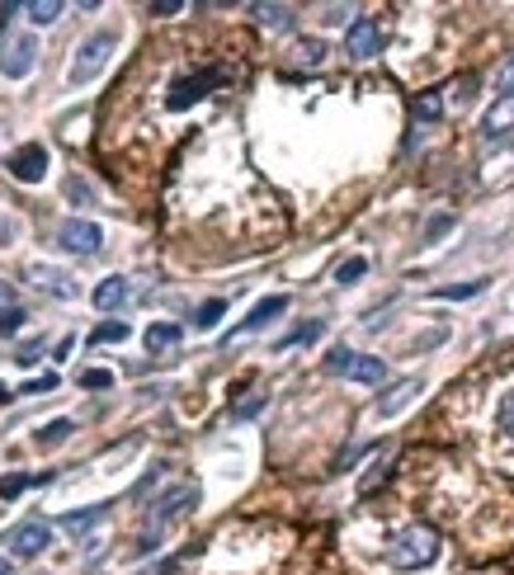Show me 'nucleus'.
<instances>
[{
	"mask_svg": "<svg viewBox=\"0 0 514 575\" xmlns=\"http://www.w3.org/2000/svg\"><path fill=\"white\" fill-rule=\"evenodd\" d=\"M14 571V556L10 552H0V575H10Z\"/></svg>",
	"mask_w": 514,
	"mask_h": 575,
	"instance_id": "36",
	"label": "nucleus"
},
{
	"mask_svg": "<svg viewBox=\"0 0 514 575\" xmlns=\"http://www.w3.org/2000/svg\"><path fill=\"white\" fill-rule=\"evenodd\" d=\"M185 5H179V0H156V5H151V14H156V20H171V14H179Z\"/></svg>",
	"mask_w": 514,
	"mask_h": 575,
	"instance_id": "34",
	"label": "nucleus"
},
{
	"mask_svg": "<svg viewBox=\"0 0 514 575\" xmlns=\"http://www.w3.org/2000/svg\"><path fill=\"white\" fill-rule=\"evenodd\" d=\"M226 81V71L222 67H203V71H194V75H179V81L171 85V95H165V109H175V114H185L189 104H199L208 90L222 85Z\"/></svg>",
	"mask_w": 514,
	"mask_h": 575,
	"instance_id": "4",
	"label": "nucleus"
},
{
	"mask_svg": "<svg viewBox=\"0 0 514 575\" xmlns=\"http://www.w3.org/2000/svg\"><path fill=\"white\" fill-rule=\"evenodd\" d=\"M71 430H75V425H71L67 415H62V420H48V425L34 434V444H38V448H57V444H67V438H71Z\"/></svg>",
	"mask_w": 514,
	"mask_h": 575,
	"instance_id": "18",
	"label": "nucleus"
},
{
	"mask_svg": "<svg viewBox=\"0 0 514 575\" xmlns=\"http://www.w3.org/2000/svg\"><path fill=\"white\" fill-rule=\"evenodd\" d=\"M444 340H448V330H444V326H440V330H430V336H420V340H416V344H411V350H416V354H420V350H434V344H444Z\"/></svg>",
	"mask_w": 514,
	"mask_h": 575,
	"instance_id": "30",
	"label": "nucleus"
},
{
	"mask_svg": "<svg viewBox=\"0 0 514 575\" xmlns=\"http://www.w3.org/2000/svg\"><path fill=\"white\" fill-rule=\"evenodd\" d=\"M48 542H52V528L48 524H43V519H24L10 533V556H14V562H34V556L48 552Z\"/></svg>",
	"mask_w": 514,
	"mask_h": 575,
	"instance_id": "8",
	"label": "nucleus"
},
{
	"mask_svg": "<svg viewBox=\"0 0 514 575\" xmlns=\"http://www.w3.org/2000/svg\"><path fill=\"white\" fill-rule=\"evenodd\" d=\"M250 14L260 20L265 28H289L293 24V10L289 5H250Z\"/></svg>",
	"mask_w": 514,
	"mask_h": 575,
	"instance_id": "19",
	"label": "nucleus"
},
{
	"mask_svg": "<svg viewBox=\"0 0 514 575\" xmlns=\"http://www.w3.org/2000/svg\"><path fill=\"white\" fill-rule=\"evenodd\" d=\"M104 514H109V505H90V509H71V514H62V528L67 533H85V528H95Z\"/></svg>",
	"mask_w": 514,
	"mask_h": 575,
	"instance_id": "17",
	"label": "nucleus"
},
{
	"mask_svg": "<svg viewBox=\"0 0 514 575\" xmlns=\"http://www.w3.org/2000/svg\"><path fill=\"white\" fill-rule=\"evenodd\" d=\"M383 556L392 571H425V566H434V556H440V538H434V528H425V524L397 528V533L383 542Z\"/></svg>",
	"mask_w": 514,
	"mask_h": 575,
	"instance_id": "1",
	"label": "nucleus"
},
{
	"mask_svg": "<svg viewBox=\"0 0 514 575\" xmlns=\"http://www.w3.org/2000/svg\"><path fill=\"white\" fill-rule=\"evenodd\" d=\"M495 90H501V95H514V57L501 67V75H495Z\"/></svg>",
	"mask_w": 514,
	"mask_h": 575,
	"instance_id": "31",
	"label": "nucleus"
},
{
	"mask_svg": "<svg viewBox=\"0 0 514 575\" xmlns=\"http://www.w3.org/2000/svg\"><path fill=\"white\" fill-rule=\"evenodd\" d=\"M222 316H226V302H222V297H213V302H203V307H199V316H194V326H199V330H213V326L222 321Z\"/></svg>",
	"mask_w": 514,
	"mask_h": 575,
	"instance_id": "25",
	"label": "nucleus"
},
{
	"mask_svg": "<svg viewBox=\"0 0 514 575\" xmlns=\"http://www.w3.org/2000/svg\"><path fill=\"white\" fill-rule=\"evenodd\" d=\"M52 387H57V373H43V377H34V383H24L20 391H28V397H48Z\"/></svg>",
	"mask_w": 514,
	"mask_h": 575,
	"instance_id": "28",
	"label": "nucleus"
},
{
	"mask_svg": "<svg viewBox=\"0 0 514 575\" xmlns=\"http://www.w3.org/2000/svg\"><path fill=\"white\" fill-rule=\"evenodd\" d=\"M283 312H289V297H283V293H274V297H260V302H255V307H250V316H246V321H241V326L232 330V340H241V336H250V330L269 326V321H274V316H283Z\"/></svg>",
	"mask_w": 514,
	"mask_h": 575,
	"instance_id": "12",
	"label": "nucleus"
},
{
	"mask_svg": "<svg viewBox=\"0 0 514 575\" xmlns=\"http://www.w3.org/2000/svg\"><path fill=\"white\" fill-rule=\"evenodd\" d=\"M194 505H199V486H175V491H165L161 501H156V509H151V519H147V528H142V538H138V556H147L151 548H161V533L165 528H175L179 519H189L194 514Z\"/></svg>",
	"mask_w": 514,
	"mask_h": 575,
	"instance_id": "2",
	"label": "nucleus"
},
{
	"mask_svg": "<svg viewBox=\"0 0 514 575\" xmlns=\"http://www.w3.org/2000/svg\"><path fill=\"white\" fill-rule=\"evenodd\" d=\"M81 387H95V391H100V387H114V373H104V368H85V373H81Z\"/></svg>",
	"mask_w": 514,
	"mask_h": 575,
	"instance_id": "29",
	"label": "nucleus"
},
{
	"mask_svg": "<svg viewBox=\"0 0 514 575\" xmlns=\"http://www.w3.org/2000/svg\"><path fill=\"white\" fill-rule=\"evenodd\" d=\"M34 62H38L34 38H14V43H10V52L0 57V71H5V81H24V75L34 71Z\"/></svg>",
	"mask_w": 514,
	"mask_h": 575,
	"instance_id": "11",
	"label": "nucleus"
},
{
	"mask_svg": "<svg viewBox=\"0 0 514 575\" xmlns=\"http://www.w3.org/2000/svg\"><path fill=\"white\" fill-rule=\"evenodd\" d=\"M440 114H444V99L434 95V90H430V95H420V99H416V124H434Z\"/></svg>",
	"mask_w": 514,
	"mask_h": 575,
	"instance_id": "26",
	"label": "nucleus"
},
{
	"mask_svg": "<svg viewBox=\"0 0 514 575\" xmlns=\"http://www.w3.org/2000/svg\"><path fill=\"white\" fill-rule=\"evenodd\" d=\"M344 52H350V57L383 52V24L369 20V14H359V20L350 24V34H344Z\"/></svg>",
	"mask_w": 514,
	"mask_h": 575,
	"instance_id": "10",
	"label": "nucleus"
},
{
	"mask_svg": "<svg viewBox=\"0 0 514 575\" xmlns=\"http://www.w3.org/2000/svg\"><path fill=\"white\" fill-rule=\"evenodd\" d=\"M364 274H369V260H364V255H354V260H344V265L336 269V283H340V288H350V283H359Z\"/></svg>",
	"mask_w": 514,
	"mask_h": 575,
	"instance_id": "23",
	"label": "nucleus"
},
{
	"mask_svg": "<svg viewBox=\"0 0 514 575\" xmlns=\"http://www.w3.org/2000/svg\"><path fill=\"white\" fill-rule=\"evenodd\" d=\"M128 336H132V326H128V321H100L90 340H95V344H124Z\"/></svg>",
	"mask_w": 514,
	"mask_h": 575,
	"instance_id": "20",
	"label": "nucleus"
},
{
	"mask_svg": "<svg viewBox=\"0 0 514 575\" xmlns=\"http://www.w3.org/2000/svg\"><path fill=\"white\" fill-rule=\"evenodd\" d=\"M420 391H425V383H420V377H406V383H397V391H392V397H383L377 401V420H392V415H401L406 406H411Z\"/></svg>",
	"mask_w": 514,
	"mask_h": 575,
	"instance_id": "13",
	"label": "nucleus"
},
{
	"mask_svg": "<svg viewBox=\"0 0 514 575\" xmlns=\"http://www.w3.org/2000/svg\"><path fill=\"white\" fill-rule=\"evenodd\" d=\"M326 368H330V373H340V377H354V383H369V387L387 377V363L377 359V354H350V350L326 354Z\"/></svg>",
	"mask_w": 514,
	"mask_h": 575,
	"instance_id": "5",
	"label": "nucleus"
},
{
	"mask_svg": "<svg viewBox=\"0 0 514 575\" xmlns=\"http://www.w3.org/2000/svg\"><path fill=\"white\" fill-rule=\"evenodd\" d=\"M448 226H453V218H448V213H440V218H430V226H425V240H440V236L448 232Z\"/></svg>",
	"mask_w": 514,
	"mask_h": 575,
	"instance_id": "32",
	"label": "nucleus"
},
{
	"mask_svg": "<svg viewBox=\"0 0 514 575\" xmlns=\"http://www.w3.org/2000/svg\"><path fill=\"white\" fill-rule=\"evenodd\" d=\"M477 293H487V279H472V283H453V288H440L434 297H444V302H467V297H477Z\"/></svg>",
	"mask_w": 514,
	"mask_h": 575,
	"instance_id": "22",
	"label": "nucleus"
},
{
	"mask_svg": "<svg viewBox=\"0 0 514 575\" xmlns=\"http://www.w3.org/2000/svg\"><path fill=\"white\" fill-rule=\"evenodd\" d=\"M128 297H132V283H128V279H104V283L95 288V307H100V312L124 307Z\"/></svg>",
	"mask_w": 514,
	"mask_h": 575,
	"instance_id": "14",
	"label": "nucleus"
},
{
	"mask_svg": "<svg viewBox=\"0 0 514 575\" xmlns=\"http://www.w3.org/2000/svg\"><path fill=\"white\" fill-rule=\"evenodd\" d=\"M495 430H501L510 444H514V391H505L501 406H495Z\"/></svg>",
	"mask_w": 514,
	"mask_h": 575,
	"instance_id": "24",
	"label": "nucleus"
},
{
	"mask_svg": "<svg viewBox=\"0 0 514 575\" xmlns=\"http://www.w3.org/2000/svg\"><path fill=\"white\" fill-rule=\"evenodd\" d=\"M179 336H185V330H179L175 321H156V326H147V350H151V354H161V350H175V344H179Z\"/></svg>",
	"mask_w": 514,
	"mask_h": 575,
	"instance_id": "15",
	"label": "nucleus"
},
{
	"mask_svg": "<svg viewBox=\"0 0 514 575\" xmlns=\"http://www.w3.org/2000/svg\"><path fill=\"white\" fill-rule=\"evenodd\" d=\"M62 10H67L62 0H28V5H24V14H28V20H34V24H52Z\"/></svg>",
	"mask_w": 514,
	"mask_h": 575,
	"instance_id": "21",
	"label": "nucleus"
},
{
	"mask_svg": "<svg viewBox=\"0 0 514 575\" xmlns=\"http://www.w3.org/2000/svg\"><path fill=\"white\" fill-rule=\"evenodd\" d=\"M5 171L20 179V185H43V175H48V146L24 142L20 151H10V156H5Z\"/></svg>",
	"mask_w": 514,
	"mask_h": 575,
	"instance_id": "6",
	"label": "nucleus"
},
{
	"mask_svg": "<svg viewBox=\"0 0 514 575\" xmlns=\"http://www.w3.org/2000/svg\"><path fill=\"white\" fill-rule=\"evenodd\" d=\"M510 132H514V95H495L487 118H481V142L495 146V142H505Z\"/></svg>",
	"mask_w": 514,
	"mask_h": 575,
	"instance_id": "9",
	"label": "nucleus"
},
{
	"mask_svg": "<svg viewBox=\"0 0 514 575\" xmlns=\"http://www.w3.org/2000/svg\"><path fill=\"white\" fill-rule=\"evenodd\" d=\"M57 246H62L67 255H100L104 232L95 222H85V218H67L62 226H57Z\"/></svg>",
	"mask_w": 514,
	"mask_h": 575,
	"instance_id": "7",
	"label": "nucleus"
},
{
	"mask_svg": "<svg viewBox=\"0 0 514 575\" xmlns=\"http://www.w3.org/2000/svg\"><path fill=\"white\" fill-rule=\"evenodd\" d=\"M10 397H14V391H10V387H5V383H0V406H5V401H10Z\"/></svg>",
	"mask_w": 514,
	"mask_h": 575,
	"instance_id": "37",
	"label": "nucleus"
},
{
	"mask_svg": "<svg viewBox=\"0 0 514 575\" xmlns=\"http://www.w3.org/2000/svg\"><path fill=\"white\" fill-rule=\"evenodd\" d=\"M34 283H38V288H48L52 297H75V283L62 274V269H48V265H38V269H34Z\"/></svg>",
	"mask_w": 514,
	"mask_h": 575,
	"instance_id": "16",
	"label": "nucleus"
},
{
	"mask_svg": "<svg viewBox=\"0 0 514 575\" xmlns=\"http://www.w3.org/2000/svg\"><path fill=\"white\" fill-rule=\"evenodd\" d=\"M28 486V477H5V481H0V495H5V501H14V495H20Z\"/></svg>",
	"mask_w": 514,
	"mask_h": 575,
	"instance_id": "33",
	"label": "nucleus"
},
{
	"mask_svg": "<svg viewBox=\"0 0 514 575\" xmlns=\"http://www.w3.org/2000/svg\"><path fill=\"white\" fill-rule=\"evenodd\" d=\"M24 321H28V316H24L20 307H10V312H0V340H10V336H20V330H24Z\"/></svg>",
	"mask_w": 514,
	"mask_h": 575,
	"instance_id": "27",
	"label": "nucleus"
},
{
	"mask_svg": "<svg viewBox=\"0 0 514 575\" xmlns=\"http://www.w3.org/2000/svg\"><path fill=\"white\" fill-rule=\"evenodd\" d=\"M114 48H118V34H109V28H100V34H90L81 48H75V57H71V67H67V81L81 90V85H90L95 75L109 67V57H114Z\"/></svg>",
	"mask_w": 514,
	"mask_h": 575,
	"instance_id": "3",
	"label": "nucleus"
},
{
	"mask_svg": "<svg viewBox=\"0 0 514 575\" xmlns=\"http://www.w3.org/2000/svg\"><path fill=\"white\" fill-rule=\"evenodd\" d=\"M10 307H14V288L0 279V312H10Z\"/></svg>",
	"mask_w": 514,
	"mask_h": 575,
	"instance_id": "35",
	"label": "nucleus"
}]
</instances>
